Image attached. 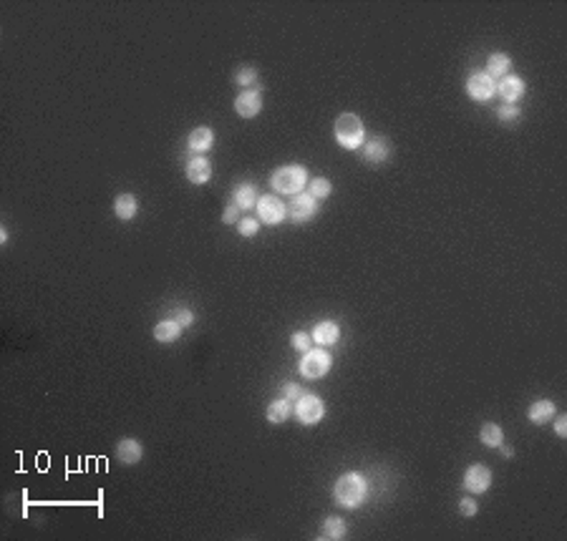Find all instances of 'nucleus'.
<instances>
[{
  "instance_id": "obj_1",
  "label": "nucleus",
  "mask_w": 567,
  "mask_h": 541,
  "mask_svg": "<svg viewBox=\"0 0 567 541\" xmlns=\"http://www.w3.org/2000/svg\"><path fill=\"white\" fill-rule=\"evenodd\" d=\"M333 498H336V504H338L340 509H348V511L363 506L366 498H369V481H366V476L358 474V471L343 474L338 481H336V486H333Z\"/></svg>"
},
{
  "instance_id": "obj_2",
  "label": "nucleus",
  "mask_w": 567,
  "mask_h": 541,
  "mask_svg": "<svg viewBox=\"0 0 567 541\" xmlns=\"http://www.w3.org/2000/svg\"><path fill=\"white\" fill-rule=\"evenodd\" d=\"M333 134H336L338 147H343L346 151H358L363 147V141H366V126H363L361 116H355L351 111H346V114H340L336 118Z\"/></svg>"
},
{
  "instance_id": "obj_3",
  "label": "nucleus",
  "mask_w": 567,
  "mask_h": 541,
  "mask_svg": "<svg viewBox=\"0 0 567 541\" xmlns=\"http://www.w3.org/2000/svg\"><path fill=\"white\" fill-rule=\"evenodd\" d=\"M305 182H308V169L300 164H285V167L275 169L270 176V187L278 194H287V197L300 194L305 189Z\"/></svg>"
},
{
  "instance_id": "obj_4",
  "label": "nucleus",
  "mask_w": 567,
  "mask_h": 541,
  "mask_svg": "<svg viewBox=\"0 0 567 541\" xmlns=\"http://www.w3.org/2000/svg\"><path fill=\"white\" fill-rule=\"evenodd\" d=\"M333 368V358L331 352H325V348H318V350H308L300 360V375L308 378V381H318L323 375L331 373Z\"/></svg>"
},
{
  "instance_id": "obj_5",
  "label": "nucleus",
  "mask_w": 567,
  "mask_h": 541,
  "mask_svg": "<svg viewBox=\"0 0 567 541\" xmlns=\"http://www.w3.org/2000/svg\"><path fill=\"white\" fill-rule=\"evenodd\" d=\"M293 416L300 421L302 425H316L323 421L325 416V403L318 395H300L293 405Z\"/></svg>"
},
{
  "instance_id": "obj_6",
  "label": "nucleus",
  "mask_w": 567,
  "mask_h": 541,
  "mask_svg": "<svg viewBox=\"0 0 567 541\" xmlns=\"http://www.w3.org/2000/svg\"><path fill=\"white\" fill-rule=\"evenodd\" d=\"M258 220L260 224L265 222L267 227H278V224H282L287 217V206L282 204L280 199L275 197V194H265V197L258 199Z\"/></svg>"
},
{
  "instance_id": "obj_7",
  "label": "nucleus",
  "mask_w": 567,
  "mask_h": 541,
  "mask_svg": "<svg viewBox=\"0 0 567 541\" xmlns=\"http://www.w3.org/2000/svg\"><path fill=\"white\" fill-rule=\"evenodd\" d=\"M466 94H469L472 101H479V103L489 101L492 96H497V81L486 74V71H474V74L466 78Z\"/></svg>"
},
{
  "instance_id": "obj_8",
  "label": "nucleus",
  "mask_w": 567,
  "mask_h": 541,
  "mask_svg": "<svg viewBox=\"0 0 567 541\" xmlns=\"http://www.w3.org/2000/svg\"><path fill=\"white\" fill-rule=\"evenodd\" d=\"M318 214V199L310 197L308 191H300L290 197V204H287V217L295 222V224H305Z\"/></svg>"
},
{
  "instance_id": "obj_9",
  "label": "nucleus",
  "mask_w": 567,
  "mask_h": 541,
  "mask_svg": "<svg viewBox=\"0 0 567 541\" xmlns=\"http://www.w3.org/2000/svg\"><path fill=\"white\" fill-rule=\"evenodd\" d=\"M235 111L240 118H255L262 111V91L260 88H243L235 98Z\"/></svg>"
},
{
  "instance_id": "obj_10",
  "label": "nucleus",
  "mask_w": 567,
  "mask_h": 541,
  "mask_svg": "<svg viewBox=\"0 0 567 541\" xmlns=\"http://www.w3.org/2000/svg\"><path fill=\"white\" fill-rule=\"evenodd\" d=\"M492 486V471L484 463H472L464 474V489L469 494H486Z\"/></svg>"
},
{
  "instance_id": "obj_11",
  "label": "nucleus",
  "mask_w": 567,
  "mask_h": 541,
  "mask_svg": "<svg viewBox=\"0 0 567 541\" xmlns=\"http://www.w3.org/2000/svg\"><path fill=\"white\" fill-rule=\"evenodd\" d=\"M524 91H527L524 78H519V76H515V74H507L504 78H499V83H497V94L504 98V103H517L524 96Z\"/></svg>"
},
{
  "instance_id": "obj_12",
  "label": "nucleus",
  "mask_w": 567,
  "mask_h": 541,
  "mask_svg": "<svg viewBox=\"0 0 567 541\" xmlns=\"http://www.w3.org/2000/svg\"><path fill=\"white\" fill-rule=\"evenodd\" d=\"M214 147V131L209 126H197L194 131L189 134L187 139V149H189L194 156H205V151Z\"/></svg>"
},
{
  "instance_id": "obj_13",
  "label": "nucleus",
  "mask_w": 567,
  "mask_h": 541,
  "mask_svg": "<svg viewBox=\"0 0 567 541\" xmlns=\"http://www.w3.org/2000/svg\"><path fill=\"white\" fill-rule=\"evenodd\" d=\"M116 458L121 463H126V466H134V463H139L141 458H144V446H141V441H136V438H121L116 443Z\"/></svg>"
},
{
  "instance_id": "obj_14",
  "label": "nucleus",
  "mask_w": 567,
  "mask_h": 541,
  "mask_svg": "<svg viewBox=\"0 0 567 541\" xmlns=\"http://www.w3.org/2000/svg\"><path fill=\"white\" fill-rule=\"evenodd\" d=\"M187 179L192 184H207L212 179V164L207 156H192L187 161Z\"/></svg>"
},
{
  "instance_id": "obj_15",
  "label": "nucleus",
  "mask_w": 567,
  "mask_h": 541,
  "mask_svg": "<svg viewBox=\"0 0 567 541\" xmlns=\"http://www.w3.org/2000/svg\"><path fill=\"white\" fill-rule=\"evenodd\" d=\"M258 199H260L258 187H255V184H250V182L237 184L235 191H232V202H235V204L240 206L243 212H250V209H255V206H258Z\"/></svg>"
},
{
  "instance_id": "obj_16",
  "label": "nucleus",
  "mask_w": 567,
  "mask_h": 541,
  "mask_svg": "<svg viewBox=\"0 0 567 541\" xmlns=\"http://www.w3.org/2000/svg\"><path fill=\"white\" fill-rule=\"evenodd\" d=\"M555 413H557V405H555L553 401H547V398H542V401H535L527 408V418H530L535 425H545L550 423L555 418Z\"/></svg>"
},
{
  "instance_id": "obj_17",
  "label": "nucleus",
  "mask_w": 567,
  "mask_h": 541,
  "mask_svg": "<svg viewBox=\"0 0 567 541\" xmlns=\"http://www.w3.org/2000/svg\"><path fill=\"white\" fill-rule=\"evenodd\" d=\"M363 151V161H369V164H383V161H389L391 156V144L386 139H371L366 141V147H361Z\"/></svg>"
},
{
  "instance_id": "obj_18",
  "label": "nucleus",
  "mask_w": 567,
  "mask_h": 541,
  "mask_svg": "<svg viewBox=\"0 0 567 541\" xmlns=\"http://www.w3.org/2000/svg\"><path fill=\"white\" fill-rule=\"evenodd\" d=\"M310 337H313L318 345H323V348H328V345H336L340 340L338 322H333V320L318 322L316 328H313V335H310Z\"/></svg>"
},
{
  "instance_id": "obj_19",
  "label": "nucleus",
  "mask_w": 567,
  "mask_h": 541,
  "mask_svg": "<svg viewBox=\"0 0 567 541\" xmlns=\"http://www.w3.org/2000/svg\"><path fill=\"white\" fill-rule=\"evenodd\" d=\"M152 332H154L156 343L169 345V343H177L179 337H182V332H185V328H182L177 320H162V322H156Z\"/></svg>"
},
{
  "instance_id": "obj_20",
  "label": "nucleus",
  "mask_w": 567,
  "mask_h": 541,
  "mask_svg": "<svg viewBox=\"0 0 567 541\" xmlns=\"http://www.w3.org/2000/svg\"><path fill=\"white\" fill-rule=\"evenodd\" d=\"M136 212H139V199L134 197V194H129V191L118 194L116 202H114V214H116V220L129 222L136 217Z\"/></svg>"
},
{
  "instance_id": "obj_21",
  "label": "nucleus",
  "mask_w": 567,
  "mask_h": 541,
  "mask_svg": "<svg viewBox=\"0 0 567 541\" xmlns=\"http://www.w3.org/2000/svg\"><path fill=\"white\" fill-rule=\"evenodd\" d=\"M348 536V524L346 519L340 516H328L320 527V539H331V541H340Z\"/></svg>"
},
{
  "instance_id": "obj_22",
  "label": "nucleus",
  "mask_w": 567,
  "mask_h": 541,
  "mask_svg": "<svg viewBox=\"0 0 567 541\" xmlns=\"http://www.w3.org/2000/svg\"><path fill=\"white\" fill-rule=\"evenodd\" d=\"M290 416H293V405H290L287 398H278V401L270 403L265 410V418L270 423H285Z\"/></svg>"
},
{
  "instance_id": "obj_23",
  "label": "nucleus",
  "mask_w": 567,
  "mask_h": 541,
  "mask_svg": "<svg viewBox=\"0 0 567 541\" xmlns=\"http://www.w3.org/2000/svg\"><path fill=\"white\" fill-rule=\"evenodd\" d=\"M479 441L486 448H499L504 443V431L499 423H484L479 428Z\"/></svg>"
},
{
  "instance_id": "obj_24",
  "label": "nucleus",
  "mask_w": 567,
  "mask_h": 541,
  "mask_svg": "<svg viewBox=\"0 0 567 541\" xmlns=\"http://www.w3.org/2000/svg\"><path fill=\"white\" fill-rule=\"evenodd\" d=\"M509 71H512V59H509L507 53H492V56H489V63H486V74L492 76L494 81L504 78Z\"/></svg>"
},
{
  "instance_id": "obj_25",
  "label": "nucleus",
  "mask_w": 567,
  "mask_h": 541,
  "mask_svg": "<svg viewBox=\"0 0 567 541\" xmlns=\"http://www.w3.org/2000/svg\"><path fill=\"white\" fill-rule=\"evenodd\" d=\"M308 194L316 199H328L333 194V184L325 179V176H316V179H310L308 184Z\"/></svg>"
},
{
  "instance_id": "obj_26",
  "label": "nucleus",
  "mask_w": 567,
  "mask_h": 541,
  "mask_svg": "<svg viewBox=\"0 0 567 541\" xmlns=\"http://www.w3.org/2000/svg\"><path fill=\"white\" fill-rule=\"evenodd\" d=\"M235 83L240 88H255V83H258V71L252 66H243V68H237V74H235Z\"/></svg>"
},
{
  "instance_id": "obj_27",
  "label": "nucleus",
  "mask_w": 567,
  "mask_h": 541,
  "mask_svg": "<svg viewBox=\"0 0 567 541\" xmlns=\"http://www.w3.org/2000/svg\"><path fill=\"white\" fill-rule=\"evenodd\" d=\"M237 229H240V234L243 237H255V234L260 232V220H255V217H243V220L237 222Z\"/></svg>"
},
{
  "instance_id": "obj_28",
  "label": "nucleus",
  "mask_w": 567,
  "mask_h": 541,
  "mask_svg": "<svg viewBox=\"0 0 567 541\" xmlns=\"http://www.w3.org/2000/svg\"><path fill=\"white\" fill-rule=\"evenodd\" d=\"M497 116H499V121H504V124H515L517 118L522 116V111L517 109L515 103H504V106L497 111Z\"/></svg>"
},
{
  "instance_id": "obj_29",
  "label": "nucleus",
  "mask_w": 567,
  "mask_h": 541,
  "mask_svg": "<svg viewBox=\"0 0 567 541\" xmlns=\"http://www.w3.org/2000/svg\"><path fill=\"white\" fill-rule=\"evenodd\" d=\"M310 340H313V337L305 335V332H300V330H295L293 335H290V345H293L295 350H300V352L310 350Z\"/></svg>"
},
{
  "instance_id": "obj_30",
  "label": "nucleus",
  "mask_w": 567,
  "mask_h": 541,
  "mask_svg": "<svg viewBox=\"0 0 567 541\" xmlns=\"http://www.w3.org/2000/svg\"><path fill=\"white\" fill-rule=\"evenodd\" d=\"M477 511H479V506L472 496H464L462 501H459V513H462V516L472 519V516H477Z\"/></svg>"
},
{
  "instance_id": "obj_31",
  "label": "nucleus",
  "mask_w": 567,
  "mask_h": 541,
  "mask_svg": "<svg viewBox=\"0 0 567 541\" xmlns=\"http://www.w3.org/2000/svg\"><path fill=\"white\" fill-rule=\"evenodd\" d=\"M240 212H243V209H240L235 202H229V204L225 206V212H222V222H225V224H237V222H240Z\"/></svg>"
},
{
  "instance_id": "obj_32",
  "label": "nucleus",
  "mask_w": 567,
  "mask_h": 541,
  "mask_svg": "<svg viewBox=\"0 0 567 541\" xmlns=\"http://www.w3.org/2000/svg\"><path fill=\"white\" fill-rule=\"evenodd\" d=\"M282 398H287V401H298V398H300L302 395V388L298 385V383H285V385H282Z\"/></svg>"
},
{
  "instance_id": "obj_33",
  "label": "nucleus",
  "mask_w": 567,
  "mask_h": 541,
  "mask_svg": "<svg viewBox=\"0 0 567 541\" xmlns=\"http://www.w3.org/2000/svg\"><path fill=\"white\" fill-rule=\"evenodd\" d=\"M174 320H177L179 325H182V328L187 330V328H192V322H194V312H192V310H187V308H185V310H179Z\"/></svg>"
},
{
  "instance_id": "obj_34",
  "label": "nucleus",
  "mask_w": 567,
  "mask_h": 541,
  "mask_svg": "<svg viewBox=\"0 0 567 541\" xmlns=\"http://www.w3.org/2000/svg\"><path fill=\"white\" fill-rule=\"evenodd\" d=\"M555 433H557L560 438H567V418L565 416L555 418Z\"/></svg>"
},
{
  "instance_id": "obj_35",
  "label": "nucleus",
  "mask_w": 567,
  "mask_h": 541,
  "mask_svg": "<svg viewBox=\"0 0 567 541\" xmlns=\"http://www.w3.org/2000/svg\"><path fill=\"white\" fill-rule=\"evenodd\" d=\"M499 448H502V456H504V458H512V456H515L512 446H499Z\"/></svg>"
},
{
  "instance_id": "obj_36",
  "label": "nucleus",
  "mask_w": 567,
  "mask_h": 541,
  "mask_svg": "<svg viewBox=\"0 0 567 541\" xmlns=\"http://www.w3.org/2000/svg\"><path fill=\"white\" fill-rule=\"evenodd\" d=\"M0 242H3V244H6V242H8V229H6V227L0 229Z\"/></svg>"
}]
</instances>
